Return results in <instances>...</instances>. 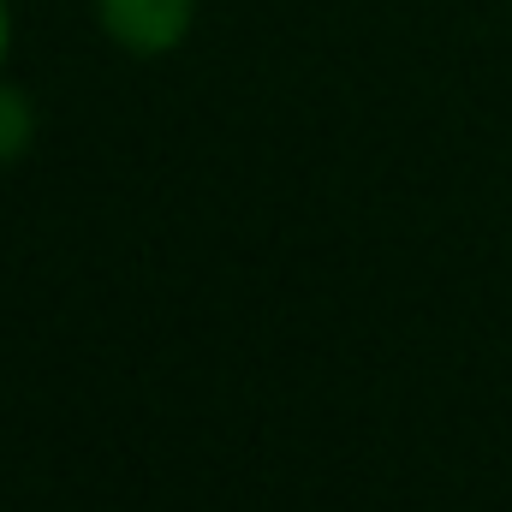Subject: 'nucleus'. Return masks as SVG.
<instances>
[{
    "label": "nucleus",
    "instance_id": "f257e3e1",
    "mask_svg": "<svg viewBox=\"0 0 512 512\" xmlns=\"http://www.w3.org/2000/svg\"><path fill=\"white\" fill-rule=\"evenodd\" d=\"M102 18L126 48L161 54L191 30V0H102Z\"/></svg>",
    "mask_w": 512,
    "mask_h": 512
},
{
    "label": "nucleus",
    "instance_id": "f03ea898",
    "mask_svg": "<svg viewBox=\"0 0 512 512\" xmlns=\"http://www.w3.org/2000/svg\"><path fill=\"white\" fill-rule=\"evenodd\" d=\"M0 48H6V6H0Z\"/></svg>",
    "mask_w": 512,
    "mask_h": 512
}]
</instances>
